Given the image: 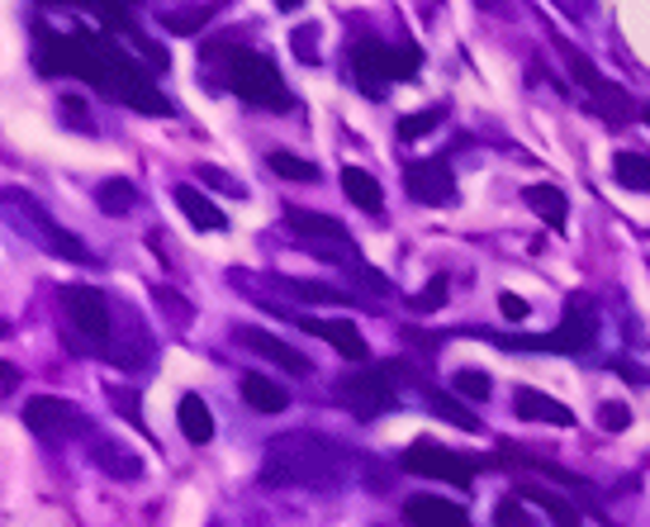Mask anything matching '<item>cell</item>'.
<instances>
[{
    "label": "cell",
    "mask_w": 650,
    "mask_h": 527,
    "mask_svg": "<svg viewBox=\"0 0 650 527\" xmlns=\"http://www.w3.org/2000/svg\"><path fill=\"white\" fill-rule=\"evenodd\" d=\"M114 58H119V43L110 39V33H91V29L52 33V29H39V67H43V77H77L86 86H96L100 96L124 100Z\"/></svg>",
    "instance_id": "6da1fadb"
},
{
    "label": "cell",
    "mask_w": 650,
    "mask_h": 527,
    "mask_svg": "<svg viewBox=\"0 0 650 527\" xmlns=\"http://www.w3.org/2000/svg\"><path fill=\"white\" fill-rule=\"evenodd\" d=\"M342 447L323 432H286L267 447L261 461V485L294 489V485H328L342 476Z\"/></svg>",
    "instance_id": "7a4b0ae2"
},
{
    "label": "cell",
    "mask_w": 650,
    "mask_h": 527,
    "mask_svg": "<svg viewBox=\"0 0 650 527\" xmlns=\"http://www.w3.org/2000/svg\"><path fill=\"white\" fill-rule=\"evenodd\" d=\"M209 58H219L223 62V81H228V91L242 96L248 105H261V110H271V115H286L294 110V96H290V86L280 81L276 72V62L267 58V52H257V48H228V43H214L209 48Z\"/></svg>",
    "instance_id": "3957f363"
},
{
    "label": "cell",
    "mask_w": 650,
    "mask_h": 527,
    "mask_svg": "<svg viewBox=\"0 0 650 527\" xmlns=\"http://www.w3.org/2000/svg\"><path fill=\"white\" fill-rule=\"evenodd\" d=\"M418 67H423V52H418L413 43L403 48H390V43H376V39H361L357 48H351V72H357V86L361 96H390L394 81H413Z\"/></svg>",
    "instance_id": "277c9868"
},
{
    "label": "cell",
    "mask_w": 650,
    "mask_h": 527,
    "mask_svg": "<svg viewBox=\"0 0 650 527\" xmlns=\"http://www.w3.org/2000/svg\"><path fill=\"white\" fill-rule=\"evenodd\" d=\"M593 338H599V324H593V314L584 309V300H574L566 309V319H560L551 332H541V338H489L499 342L503 351H547V357H579V351H589Z\"/></svg>",
    "instance_id": "5b68a950"
},
{
    "label": "cell",
    "mask_w": 650,
    "mask_h": 527,
    "mask_svg": "<svg viewBox=\"0 0 650 527\" xmlns=\"http://www.w3.org/2000/svg\"><path fill=\"white\" fill-rule=\"evenodd\" d=\"M403 366H376V371H361V376H342L338 380V399L347 404L357 418H380L394 409V380H399Z\"/></svg>",
    "instance_id": "8992f818"
},
{
    "label": "cell",
    "mask_w": 650,
    "mask_h": 527,
    "mask_svg": "<svg viewBox=\"0 0 650 527\" xmlns=\"http://www.w3.org/2000/svg\"><path fill=\"white\" fill-rule=\"evenodd\" d=\"M403 470H413V476H432V480H447L456 489H470V480H476V461L461 451H451L442 443H428V437H418V443L399 456Z\"/></svg>",
    "instance_id": "52a82bcc"
},
{
    "label": "cell",
    "mask_w": 650,
    "mask_h": 527,
    "mask_svg": "<svg viewBox=\"0 0 650 527\" xmlns=\"http://www.w3.org/2000/svg\"><path fill=\"white\" fill-rule=\"evenodd\" d=\"M566 62H570L574 81H579V86H584V91L593 96V105H599V115H603V119H612V125H627V119L641 110V105L631 100V96L622 91V86H612V81L599 72V67H593V62L584 58V52L570 48V43H566Z\"/></svg>",
    "instance_id": "ba28073f"
},
{
    "label": "cell",
    "mask_w": 650,
    "mask_h": 527,
    "mask_svg": "<svg viewBox=\"0 0 650 527\" xmlns=\"http://www.w3.org/2000/svg\"><path fill=\"white\" fill-rule=\"evenodd\" d=\"M403 186L418 205H432L442 209L456 200V176H451V162L447 157H428V162H409L403 167Z\"/></svg>",
    "instance_id": "9c48e42d"
},
{
    "label": "cell",
    "mask_w": 650,
    "mask_h": 527,
    "mask_svg": "<svg viewBox=\"0 0 650 527\" xmlns=\"http://www.w3.org/2000/svg\"><path fill=\"white\" fill-rule=\"evenodd\" d=\"M62 309H67V319L86 332V338H91L96 347H104V338H110V300H104L100 290L67 286L62 290Z\"/></svg>",
    "instance_id": "30bf717a"
},
{
    "label": "cell",
    "mask_w": 650,
    "mask_h": 527,
    "mask_svg": "<svg viewBox=\"0 0 650 527\" xmlns=\"http://www.w3.org/2000/svg\"><path fill=\"white\" fill-rule=\"evenodd\" d=\"M24 424L39 432V437H72V432H86V418L77 404H67V399H52V395H39V399H29L24 404Z\"/></svg>",
    "instance_id": "8fae6325"
},
{
    "label": "cell",
    "mask_w": 650,
    "mask_h": 527,
    "mask_svg": "<svg viewBox=\"0 0 650 527\" xmlns=\"http://www.w3.org/2000/svg\"><path fill=\"white\" fill-rule=\"evenodd\" d=\"M294 324H300L304 332H313V338H323L328 347H338L347 361H366V357H371V347H366L357 324H342V319H304V314H294Z\"/></svg>",
    "instance_id": "7c38bea8"
},
{
    "label": "cell",
    "mask_w": 650,
    "mask_h": 527,
    "mask_svg": "<svg viewBox=\"0 0 650 527\" xmlns=\"http://www.w3.org/2000/svg\"><path fill=\"white\" fill-rule=\"evenodd\" d=\"M513 409H518V418H527V424L574 428V414H570V404H560V399H551V395H541V390H532V385H518V395H513Z\"/></svg>",
    "instance_id": "4fadbf2b"
},
{
    "label": "cell",
    "mask_w": 650,
    "mask_h": 527,
    "mask_svg": "<svg viewBox=\"0 0 650 527\" xmlns=\"http://www.w3.org/2000/svg\"><path fill=\"white\" fill-rule=\"evenodd\" d=\"M238 338H242V347H252L257 357L286 366V371H294V376H309L313 371V361L304 357V351H294L290 342H280V338H271V332H261V328H238Z\"/></svg>",
    "instance_id": "5bb4252c"
},
{
    "label": "cell",
    "mask_w": 650,
    "mask_h": 527,
    "mask_svg": "<svg viewBox=\"0 0 650 527\" xmlns=\"http://www.w3.org/2000/svg\"><path fill=\"white\" fill-rule=\"evenodd\" d=\"M403 523L409 527H470L466 508H456L437 495H413L409 504H403Z\"/></svg>",
    "instance_id": "9a60e30c"
},
{
    "label": "cell",
    "mask_w": 650,
    "mask_h": 527,
    "mask_svg": "<svg viewBox=\"0 0 650 527\" xmlns=\"http://www.w3.org/2000/svg\"><path fill=\"white\" fill-rule=\"evenodd\" d=\"M342 190H347V200L366 209V215H384V190L371 171H361V167H342Z\"/></svg>",
    "instance_id": "2e32d148"
},
{
    "label": "cell",
    "mask_w": 650,
    "mask_h": 527,
    "mask_svg": "<svg viewBox=\"0 0 650 527\" xmlns=\"http://www.w3.org/2000/svg\"><path fill=\"white\" fill-rule=\"evenodd\" d=\"M176 205H181V215H186L190 223H196L200 233H219V228H228V223H223V215H219V209L200 196L196 186H176Z\"/></svg>",
    "instance_id": "e0dca14e"
},
{
    "label": "cell",
    "mask_w": 650,
    "mask_h": 527,
    "mask_svg": "<svg viewBox=\"0 0 650 527\" xmlns=\"http://www.w3.org/2000/svg\"><path fill=\"white\" fill-rule=\"evenodd\" d=\"M518 499H522V504L547 508L556 527H579V514L570 508V499H566V495H556V489H547V485H518Z\"/></svg>",
    "instance_id": "ac0fdd59"
},
{
    "label": "cell",
    "mask_w": 650,
    "mask_h": 527,
    "mask_svg": "<svg viewBox=\"0 0 650 527\" xmlns=\"http://www.w3.org/2000/svg\"><path fill=\"white\" fill-rule=\"evenodd\" d=\"M242 399H248L257 414H280V409L290 404V395L280 390V385H276L271 376H257V371H252V376H242Z\"/></svg>",
    "instance_id": "d6986e66"
},
{
    "label": "cell",
    "mask_w": 650,
    "mask_h": 527,
    "mask_svg": "<svg viewBox=\"0 0 650 527\" xmlns=\"http://www.w3.org/2000/svg\"><path fill=\"white\" fill-rule=\"evenodd\" d=\"M527 205L541 215V223H551V228H566V215H570V205H566V190L560 186H527Z\"/></svg>",
    "instance_id": "ffe728a7"
},
{
    "label": "cell",
    "mask_w": 650,
    "mask_h": 527,
    "mask_svg": "<svg viewBox=\"0 0 650 527\" xmlns=\"http://www.w3.org/2000/svg\"><path fill=\"white\" fill-rule=\"evenodd\" d=\"M176 418H181V432H186L196 447H204L209 437H214V418H209V409H204L200 395H186L181 409H176Z\"/></svg>",
    "instance_id": "44dd1931"
},
{
    "label": "cell",
    "mask_w": 650,
    "mask_h": 527,
    "mask_svg": "<svg viewBox=\"0 0 650 527\" xmlns=\"http://www.w3.org/2000/svg\"><path fill=\"white\" fill-rule=\"evenodd\" d=\"M612 171H618V186L646 190V196H650V157L646 152H618V157H612Z\"/></svg>",
    "instance_id": "7402d4cb"
},
{
    "label": "cell",
    "mask_w": 650,
    "mask_h": 527,
    "mask_svg": "<svg viewBox=\"0 0 650 527\" xmlns=\"http://www.w3.org/2000/svg\"><path fill=\"white\" fill-rule=\"evenodd\" d=\"M428 404H432L437 418H447V424H456L461 432H480V418L470 414L461 399H451V395H442V390H428Z\"/></svg>",
    "instance_id": "603a6c76"
},
{
    "label": "cell",
    "mask_w": 650,
    "mask_h": 527,
    "mask_svg": "<svg viewBox=\"0 0 650 527\" xmlns=\"http://www.w3.org/2000/svg\"><path fill=\"white\" fill-rule=\"evenodd\" d=\"M214 6H190V10H162V24L171 29V33H186V39H190V33H196L200 24H209V20H214Z\"/></svg>",
    "instance_id": "cb8c5ba5"
},
{
    "label": "cell",
    "mask_w": 650,
    "mask_h": 527,
    "mask_svg": "<svg viewBox=\"0 0 650 527\" xmlns=\"http://www.w3.org/2000/svg\"><path fill=\"white\" fill-rule=\"evenodd\" d=\"M451 385H456V395H466V399H476V404H484L489 395H494V380H489L484 371H476V366L456 371V376H451Z\"/></svg>",
    "instance_id": "d4e9b609"
},
{
    "label": "cell",
    "mask_w": 650,
    "mask_h": 527,
    "mask_svg": "<svg viewBox=\"0 0 650 527\" xmlns=\"http://www.w3.org/2000/svg\"><path fill=\"white\" fill-rule=\"evenodd\" d=\"M442 119H447L442 105H432V110H423V115H403V119H399V138H403V143H413V138L432 133L437 125H442Z\"/></svg>",
    "instance_id": "484cf974"
},
{
    "label": "cell",
    "mask_w": 650,
    "mask_h": 527,
    "mask_svg": "<svg viewBox=\"0 0 650 527\" xmlns=\"http://www.w3.org/2000/svg\"><path fill=\"white\" fill-rule=\"evenodd\" d=\"M271 171H280L286 181H319V167L294 157V152H271Z\"/></svg>",
    "instance_id": "4316f807"
},
{
    "label": "cell",
    "mask_w": 650,
    "mask_h": 527,
    "mask_svg": "<svg viewBox=\"0 0 650 527\" xmlns=\"http://www.w3.org/2000/svg\"><path fill=\"white\" fill-rule=\"evenodd\" d=\"M96 200H100L104 215H124V209H133V186L129 181H104Z\"/></svg>",
    "instance_id": "83f0119b"
},
{
    "label": "cell",
    "mask_w": 650,
    "mask_h": 527,
    "mask_svg": "<svg viewBox=\"0 0 650 527\" xmlns=\"http://www.w3.org/2000/svg\"><path fill=\"white\" fill-rule=\"evenodd\" d=\"M447 290H451V280H447V276H432V280H428V286H423V290H418V295H413V300H409V305H413L418 314H437V309H442V305H447Z\"/></svg>",
    "instance_id": "f1b7e54d"
},
{
    "label": "cell",
    "mask_w": 650,
    "mask_h": 527,
    "mask_svg": "<svg viewBox=\"0 0 650 527\" xmlns=\"http://www.w3.org/2000/svg\"><path fill=\"white\" fill-rule=\"evenodd\" d=\"M599 428L603 432H627L631 428V409H627V404H618V399H603L599 404Z\"/></svg>",
    "instance_id": "f546056e"
},
{
    "label": "cell",
    "mask_w": 650,
    "mask_h": 527,
    "mask_svg": "<svg viewBox=\"0 0 650 527\" xmlns=\"http://www.w3.org/2000/svg\"><path fill=\"white\" fill-rule=\"evenodd\" d=\"M286 290H294L300 300H309V305H332V300H342L332 286H319V280H286Z\"/></svg>",
    "instance_id": "4dcf8cb0"
},
{
    "label": "cell",
    "mask_w": 650,
    "mask_h": 527,
    "mask_svg": "<svg viewBox=\"0 0 650 527\" xmlns=\"http://www.w3.org/2000/svg\"><path fill=\"white\" fill-rule=\"evenodd\" d=\"M494 527H537L532 518H527V508H522V499L513 495V499H503L499 508H494Z\"/></svg>",
    "instance_id": "1f68e13d"
},
{
    "label": "cell",
    "mask_w": 650,
    "mask_h": 527,
    "mask_svg": "<svg viewBox=\"0 0 650 527\" xmlns=\"http://www.w3.org/2000/svg\"><path fill=\"white\" fill-rule=\"evenodd\" d=\"M96 461L104 470H114V476H138V461H129V456H119V447H100Z\"/></svg>",
    "instance_id": "d6a6232c"
},
{
    "label": "cell",
    "mask_w": 650,
    "mask_h": 527,
    "mask_svg": "<svg viewBox=\"0 0 650 527\" xmlns=\"http://www.w3.org/2000/svg\"><path fill=\"white\" fill-rule=\"evenodd\" d=\"M499 314H503V319H508V324H522V319H527V314H532V305H527V300H522V295H513V290H503V295H499Z\"/></svg>",
    "instance_id": "836d02e7"
},
{
    "label": "cell",
    "mask_w": 650,
    "mask_h": 527,
    "mask_svg": "<svg viewBox=\"0 0 650 527\" xmlns=\"http://www.w3.org/2000/svg\"><path fill=\"white\" fill-rule=\"evenodd\" d=\"M200 176H204V181H214V186H223V190H233V196H242V186L228 171H219V167H200Z\"/></svg>",
    "instance_id": "e575fe53"
},
{
    "label": "cell",
    "mask_w": 650,
    "mask_h": 527,
    "mask_svg": "<svg viewBox=\"0 0 650 527\" xmlns=\"http://www.w3.org/2000/svg\"><path fill=\"white\" fill-rule=\"evenodd\" d=\"M294 52H300V58H309V62H319V48H313V29H300V33H294Z\"/></svg>",
    "instance_id": "d590c367"
},
{
    "label": "cell",
    "mask_w": 650,
    "mask_h": 527,
    "mask_svg": "<svg viewBox=\"0 0 650 527\" xmlns=\"http://www.w3.org/2000/svg\"><path fill=\"white\" fill-rule=\"evenodd\" d=\"M641 119H646V125H650V105H641Z\"/></svg>",
    "instance_id": "8d00e7d4"
}]
</instances>
